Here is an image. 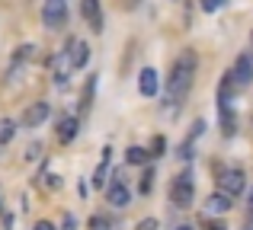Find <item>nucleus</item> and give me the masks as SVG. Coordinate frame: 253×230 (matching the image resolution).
I'll use <instances>...</instances> for the list:
<instances>
[{
    "instance_id": "obj_12",
    "label": "nucleus",
    "mask_w": 253,
    "mask_h": 230,
    "mask_svg": "<svg viewBox=\"0 0 253 230\" xmlns=\"http://www.w3.org/2000/svg\"><path fill=\"white\" fill-rule=\"evenodd\" d=\"M77 131H81L77 118H64V122L58 125V141H61V144H71V141L77 137Z\"/></svg>"
},
{
    "instance_id": "obj_24",
    "label": "nucleus",
    "mask_w": 253,
    "mask_h": 230,
    "mask_svg": "<svg viewBox=\"0 0 253 230\" xmlns=\"http://www.w3.org/2000/svg\"><path fill=\"white\" fill-rule=\"evenodd\" d=\"M247 198H250V211H253V189H250V195H247Z\"/></svg>"
},
{
    "instance_id": "obj_26",
    "label": "nucleus",
    "mask_w": 253,
    "mask_h": 230,
    "mask_svg": "<svg viewBox=\"0 0 253 230\" xmlns=\"http://www.w3.org/2000/svg\"><path fill=\"white\" fill-rule=\"evenodd\" d=\"M179 230H192V227H189V224H186V227H179Z\"/></svg>"
},
{
    "instance_id": "obj_10",
    "label": "nucleus",
    "mask_w": 253,
    "mask_h": 230,
    "mask_svg": "<svg viewBox=\"0 0 253 230\" xmlns=\"http://www.w3.org/2000/svg\"><path fill=\"white\" fill-rule=\"evenodd\" d=\"M106 198H109V205H116V208H125L128 205V198H131V192H128V186L125 182H109V189H106Z\"/></svg>"
},
{
    "instance_id": "obj_3",
    "label": "nucleus",
    "mask_w": 253,
    "mask_h": 230,
    "mask_svg": "<svg viewBox=\"0 0 253 230\" xmlns=\"http://www.w3.org/2000/svg\"><path fill=\"white\" fill-rule=\"evenodd\" d=\"M170 198H173V205H179V208H189L192 205V179H189V176H179V179L173 182Z\"/></svg>"
},
{
    "instance_id": "obj_17",
    "label": "nucleus",
    "mask_w": 253,
    "mask_h": 230,
    "mask_svg": "<svg viewBox=\"0 0 253 230\" xmlns=\"http://www.w3.org/2000/svg\"><path fill=\"white\" fill-rule=\"evenodd\" d=\"M13 134H16V125H13L10 118H3V122H0V144H6Z\"/></svg>"
},
{
    "instance_id": "obj_8",
    "label": "nucleus",
    "mask_w": 253,
    "mask_h": 230,
    "mask_svg": "<svg viewBox=\"0 0 253 230\" xmlns=\"http://www.w3.org/2000/svg\"><path fill=\"white\" fill-rule=\"evenodd\" d=\"M138 90H141V96H157V90H161V80H157V70L154 67H144L141 77H138Z\"/></svg>"
},
{
    "instance_id": "obj_23",
    "label": "nucleus",
    "mask_w": 253,
    "mask_h": 230,
    "mask_svg": "<svg viewBox=\"0 0 253 230\" xmlns=\"http://www.w3.org/2000/svg\"><path fill=\"white\" fill-rule=\"evenodd\" d=\"M36 230H55V227H51L48 221H39V224H36Z\"/></svg>"
},
{
    "instance_id": "obj_9",
    "label": "nucleus",
    "mask_w": 253,
    "mask_h": 230,
    "mask_svg": "<svg viewBox=\"0 0 253 230\" xmlns=\"http://www.w3.org/2000/svg\"><path fill=\"white\" fill-rule=\"evenodd\" d=\"M81 13L90 23L93 32H103V16H99V0H81Z\"/></svg>"
},
{
    "instance_id": "obj_6",
    "label": "nucleus",
    "mask_w": 253,
    "mask_h": 230,
    "mask_svg": "<svg viewBox=\"0 0 253 230\" xmlns=\"http://www.w3.org/2000/svg\"><path fill=\"white\" fill-rule=\"evenodd\" d=\"M218 186H221V192H228V195H237V192H244V173L241 169H224L221 173V179H218Z\"/></svg>"
},
{
    "instance_id": "obj_21",
    "label": "nucleus",
    "mask_w": 253,
    "mask_h": 230,
    "mask_svg": "<svg viewBox=\"0 0 253 230\" xmlns=\"http://www.w3.org/2000/svg\"><path fill=\"white\" fill-rule=\"evenodd\" d=\"M90 227H93V230H106V227H109V224H106L103 218H93V221H90Z\"/></svg>"
},
{
    "instance_id": "obj_1",
    "label": "nucleus",
    "mask_w": 253,
    "mask_h": 230,
    "mask_svg": "<svg viewBox=\"0 0 253 230\" xmlns=\"http://www.w3.org/2000/svg\"><path fill=\"white\" fill-rule=\"evenodd\" d=\"M196 64H199L196 51H183L179 61L173 64V74H170V83H167V102L170 106L186 99V93L192 87V77H196Z\"/></svg>"
},
{
    "instance_id": "obj_16",
    "label": "nucleus",
    "mask_w": 253,
    "mask_h": 230,
    "mask_svg": "<svg viewBox=\"0 0 253 230\" xmlns=\"http://www.w3.org/2000/svg\"><path fill=\"white\" fill-rule=\"evenodd\" d=\"M106 169H109V150H103V163H99V166H96V173H93V186H99V189H103Z\"/></svg>"
},
{
    "instance_id": "obj_18",
    "label": "nucleus",
    "mask_w": 253,
    "mask_h": 230,
    "mask_svg": "<svg viewBox=\"0 0 253 230\" xmlns=\"http://www.w3.org/2000/svg\"><path fill=\"white\" fill-rule=\"evenodd\" d=\"M199 3H202L205 13H215V10H221V6H224V0H199Z\"/></svg>"
},
{
    "instance_id": "obj_2",
    "label": "nucleus",
    "mask_w": 253,
    "mask_h": 230,
    "mask_svg": "<svg viewBox=\"0 0 253 230\" xmlns=\"http://www.w3.org/2000/svg\"><path fill=\"white\" fill-rule=\"evenodd\" d=\"M42 23L48 26V29H61V26L68 23V3H64V0H45Z\"/></svg>"
},
{
    "instance_id": "obj_7",
    "label": "nucleus",
    "mask_w": 253,
    "mask_h": 230,
    "mask_svg": "<svg viewBox=\"0 0 253 230\" xmlns=\"http://www.w3.org/2000/svg\"><path fill=\"white\" fill-rule=\"evenodd\" d=\"M51 67H55V77H58L61 83L71 77V70H77V67H74V58H71V45H64V51H61V55H55Z\"/></svg>"
},
{
    "instance_id": "obj_14",
    "label": "nucleus",
    "mask_w": 253,
    "mask_h": 230,
    "mask_svg": "<svg viewBox=\"0 0 253 230\" xmlns=\"http://www.w3.org/2000/svg\"><path fill=\"white\" fill-rule=\"evenodd\" d=\"M202 128H205L202 122H196V125H192V131H189V137H186V144H183V150H179V157H186V160L192 157V144H196V137L202 134Z\"/></svg>"
},
{
    "instance_id": "obj_25",
    "label": "nucleus",
    "mask_w": 253,
    "mask_h": 230,
    "mask_svg": "<svg viewBox=\"0 0 253 230\" xmlns=\"http://www.w3.org/2000/svg\"><path fill=\"white\" fill-rule=\"evenodd\" d=\"M209 230H224V227H221V224H211V227H209Z\"/></svg>"
},
{
    "instance_id": "obj_5",
    "label": "nucleus",
    "mask_w": 253,
    "mask_h": 230,
    "mask_svg": "<svg viewBox=\"0 0 253 230\" xmlns=\"http://www.w3.org/2000/svg\"><path fill=\"white\" fill-rule=\"evenodd\" d=\"M48 115H51V106H48V102H32V106L23 112V125H26V128H39V125H42Z\"/></svg>"
},
{
    "instance_id": "obj_22",
    "label": "nucleus",
    "mask_w": 253,
    "mask_h": 230,
    "mask_svg": "<svg viewBox=\"0 0 253 230\" xmlns=\"http://www.w3.org/2000/svg\"><path fill=\"white\" fill-rule=\"evenodd\" d=\"M151 179H154V173H144V182H141V192H148V189H151Z\"/></svg>"
},
{
    "instance_id": "obj_4",
    "label": "nucleus",
    "mask_w": 253,
    "mask_h": 230,
    "mask_svg": "<svg viewBox=\"0 0 253 230\" xmlns=\"http://www.w3.org/2000/svg\"><path fill=\"white\" fill-rule=\"evenodd\" d=\"M231 80H234V87H247V83L253 80V58L250 55H241L234 64V70H231Z\"/></svg>"
},
{
    "instance_id": "obj_15",
    "label": "nucleus",
    "mask_w": 253,
    "mask_h": 230,
    "mask_svg": "<svg viewBox=\"0 0 253 230\" xmlns=\"http://www.w3.org/2000/svg\"><path fill=\"white\" fill-rule=\"evenodd\" d=\"M125 160H128L131 166H144V163H148V150H144V147H128Z\"/></svg>"
},
{
    "instance_id": "obj_13",
    "label": "nucleus",
    "mask_w": 253,
    "mask_h": 230,
    "mask_svg": "<svg viewBox=\"0 0 253 230\" xmlns=\"http://www.w3.org/2000/svg\"><path fill=\"white\" fill-rule=\"evenodd\" d=\"M71 58H74V67H84L86 64V58H90V48H86L84 42H74V38H71Z\"/></svg>"
},
{
    "instance_id": "obj_19",
    "label": "nucleus",
    "mask_w": 253,
    "mask_h": 230,
    "mask_svg": "<svg viewBox=\"0 0 253 230\" xmlns=\"http://www.w3.org/2000/svg\"><path fill=\"white\" fill-rule=\"evenodd\" d=\"M138 230H161V224H157L154 218H144L141 224H138Z\"/></svg>"
},
{
    "instance_id": "obj_20",
    "label": "nucleus",
    "mask_w": 253,
    "mask_h": 230,
    "mask_svg": "<svg viewBox=\"0 0 253 230\" xmlns=\"http://www.w3.org/2000/svg\"><path fill=\"white\" fill-rule=\"evenodd\" d=\"M64 230H77V218H74V214H64Z\"/></svg>"
},
{
    "instance_id": "obj_11",
    "label": "nucleus",
    "mask_w": 253,
    "mask_h": 230,
    "mask_svg": "<svg viewBox=\"0 0 253 230\" xmlns=\"http://www.w3.org/2000/svg\"><path fill=\"white\" fill-rule=\"evenodd\" d=\"M231 198H234V195H228V192L209 195V198H205V211H209V214H224V211H231Z\"/></svg>"
}]
</instances>
